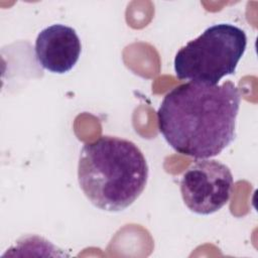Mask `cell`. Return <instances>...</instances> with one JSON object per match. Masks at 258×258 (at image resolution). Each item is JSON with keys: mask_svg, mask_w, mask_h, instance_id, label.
<instances>
[{"mask_svg": "<svg viewBox=\"0 0 258 258\" xmlns=\"http://www.w3.org/2000/svg\"><path fill=\"white\" fill-rule=\"evenodd\" d=\"M241 94L222 85L187 82L168 92L158 110L159 132L176 152L197 159L220 154L236 137Z\"/></svg>", "mask_w": 258, "mask_h": 258, "instance_id": "1", "label": "cell"}, {"mask_svg": "<svg viewBox=\"0 0 258 258\" xmlns=\"http://www.w3.org/2000/svg\"><path fill=\"white\" fill-rule=\"evenodd\" d=\"M148 164L132 141L110 135L86 143L78 162V181L96 208L120 212L130 207L144 190Z\"/></svg>", "mask_w": 258, "mask_h": 258, "instance_id": "2", "label": "cell"}, {"mask_svg": "<svg viewBox=\"0 0 258 258\" xmlns=\"http://www.w3.org/2000/svg\"><path fill=\"white\" fill-rule=\"evenodd\" d=\"M247 35L231 23L208 27L175 54L174 72L179 80L218 85L225 76L235 74L245 53Z\"/></svg>", "mask_w": 258, "mask_h": 258, "instance_id": "3", "label": "cell"}, {"mask_svg": "<svg viewBox=\"0 0 258 258\" xmlns=\"http://www.w3.org/2000/svg\"><path fill=\"white\" fill-rule=\"evenodd\" d=\"M234 179L231 169L215 159L196 160L183 173L180 194L189 211L211 215L230 200Z\"/></svg>", "mask_w": 258, "mask_h": 258, "instance_id": "4", "label": "cell"}, {"mask_svg": "<svg viewBox=\"0 0 258 258\" xmlns=\"http://www.w3.org/2000/svg\"><path fill=\"white\" fill-rule=\"evenodd\" d=\"M35 57L44 70L53 74L70 72L78 62L82 43L77 31L56 23L43 28L35 39Z\"/></svg>", "mask_w": 258, "mask_h": 258, "instance_id": "5", "label": "cell"}]
</instances>
